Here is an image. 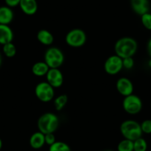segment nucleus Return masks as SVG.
<instances>
[{
  "mask_svg": "<svg viewBox=\"0 0 151 151\" xmlns=\"http://www.w3.org/2000/svg\"><path fill=\"white\" fill-rule=\"evenodd\" d=\"M138 49L137 42L131 37H122L118 40L114 45L115 54L122 59L133 57Z\"/></svg>",
  "mask_w": 151,
  "mask_h": 151,
  "instance_id": "nucleus-1",
  "label": "nucleus"
},
{
  "mask_svg": "<svg viewBox=\"0 0 151 151\" xmlns=\"http://www.w3.org/2000/svg\"><path fill=\"white\" fill-rule=\"evenodd\" d=\"M59 125V119L57 116L53 113H45L39 118L37 127L39 131L43 134L54 133Z\"/></svg>",
  "mask_w": 151,
  "mask_h": 151,
  "instance_id": "nucleus-2",
  "label": "nucleus"
},
{
  "mask_svg": "<svg viewBox=\"0 0 151 151\" xmlns=\"http://www.w3.org/2000/svg\"><path fill=\"white\" fill-rule=\"evenodd\" d=\"M120 132L124 139L133 142L142 137L143 134L140 124L134 120H126L123 122L120 125Z\"/></svg>",
  "mask_w": 151,
  "mask_h": 151,
  "instance_id": "nucleus-3",
  "label": "nucleus"
},
{
  "mask_svg": "<svg viewBox=\"0 0 151 151\" xmlns=\"http://www.w3.org/2000/svg\"><path fill=\"white\" fill-rule=\"evenodd\" d=\"M44 62L50 68H59L65 62L63 52L56 47H50L45 53Z\"/></svg>",
  "mask_w": 151,
  "mask_h": 151,
  "instance_id": "nucleus-4",
  "label": "nucleus"
},
{
  "mask_svg": "<svg viewBox=\"0 0 151 151\" xmlns=\"http://www.w3.org/2000/svg\"><path fill=\"white\" fill-rule=\"evenodd\" d=\"M87 42V35L83 30L74 28L70 30L65 36V42L68 46L79 48L85 45Z\"/></svg>",
  "mask_w": 151,
  "mask_h": 151,
  "instance_id": "nucleus-5",
  "label": "nucleus"
},
{
  "mask_svg": "<svg viewBox=\"0 0 151 151\" xmlns=\"http://www.w3.org/2000/svg\"><path fill=\"white\" fill-rule=\"evenodd\" d=\"M143 107L142 101L138 96L131 94L124 97L122 107L124 111L130 115H136L141 112Z\"/></svg>",
  "mask_w": 151,
  "mask_h": 151,
  "instance_id": "nucleus-6",
  "label": "nucleus"
},
{
  "mask_svg": "<svg viewBox=\"0 0 151 151\" xmlns=\"http://www.w3.org/2000/svg\"><path fill=\"white\" fill-rule=\"evenodd\" d=\"M34 92L36 98L42 102H49L54 97V88L47 82H42L37 84Z\"/></svg>",
  "mask_w": 151,
  "mask_h": 151,
  "instance_id": "nucleus-7",
  "label": "nucleus"
},
{
  "mask_svg": "<svg viewBox=\"0 0 151 151\" xmlns=\"http://www.w3.org/2000/svg\"><path fill=\"white\" fill-rule=\"evenodd\" d=\"M123 69L122 59L117 55H112L105 60L104 70L109 75H116Z\"/></svg>",
  "mask_w": 151,
  "mask_h": 151,
  "instance_id": "nucleus-8",
  "label": "nucleus"
},
{
  "mask_svg": "<svg viewBox=\"0 0 151 151\" xmlns=\"http://www.w3.org/2000/svg\"><path fill=\"white\" fill-rule=\"evenodd\" d=\"M46 79L53 88H60L64 83L63 74L59 68H50L46 74Z\"/></svg>",
  "mask_w": 151,
  "mask_h": 151,
  "instance_id": "nucleus-9",
  "label": "nucleus"
},
{
  "mask_svg": "<svg viewBox=\"0 0 151 151\" xmlns=\"http://www.w3.org/2000/svg\"><path fill=\"white\" fill-rule=\"evenodd\" d=\"M116 88L119 93L124 97L133 94L134 90L133 82L126 77L119 78L116 84Z\"/></svg>",
  "mask_w": 151,
  "mask_h": 151,
  "instance_id": "nucleus-10",
  "label": "nucleus"
},
{
  "mask_svg": "<svg viewBox=\"0 0 151 151\" xmlns=\"http://www.w3.org/2000/svg\"><path fill=\"white\" fill-rule=\"evenodd\" d=\"M130 5L133 12L142 16L149 12L150 2L148 0H130Z\"/></svg>",
  "mask_w": 151,
  "mask_h": 151,
  "instance_id": "nucleus-11",
  "label": "nucleus"
},
{
  "mask_svg": "<svg viewBox=\"0 0 151 151\" xmlns=\"http://www.w3.org/2000/svg\"><path fill=\"white\" fill-rule=\"evenodd\" d=\"M19 6L24 14L33 16L37 12L38 3L36 0H21Z\"/></svg>",
  "mask_w": 151,
  "mask_h": 151,
  "instance_id": "nucleus-12",
  "label": "nucleus"
},
{
  "mask_svg": "<svg viewBox=\"0 0 151 151\" xmlns=\"http://www.w3.org/2000/svg\"><path fill=\"white\" fill-rule=\"evenodd\" d=\"M14 40V32L7 24H0V45H4L12 42Z\"/></svg>",
  "mask_w": 151,
  "mask_h": 151,
  "instance_id": "nucleus-13",
  "label": "nucleus"
},
{
  "mask_svg": "<svg viewBox=\"0 0 151 151\" xmlns=\"http://www.w3.org/2000/svg\"><path fill=\"white\" fill-rule=\"evenodd\" d=\"M29 144L33 149L39 150L42 147L45 145V134L40 131H37L33 133L31 135L29 140Z\"/></svg>",
  "mask_w": 151,
  "mask_h": 151,
  "instance_id": "nucleus-14",
  "label": "nucleus"
},
{
  "mask_svg": "<svg viewBox=\"0 0 151 151\" xmlns=\"http://www.w3.org/2000/svg\"><path fill=\"white\" fill-rule=\"evenodd\" d=\"M14 14L11 8L8 6L0 7V24L9 25L14 19Z\"/></svg>",
  "mask_w": 151,
  "mask_h": 151,
  "instance_id": "nucleus-15",
  "label": "nucleus"
},
{
  "mask_svg": "<svg viewBox=\"0 0 151 151\" xmlns=\"http://www.w3.org/2000/svg\"><path fill=\"white\" fill-rule=\"evenodd\" d=\"M36 38L39 42L46 46L51 45L54 41L53 35L49 30H45V29H42L39 30L36 35Z\"/></svg>",
  "mask_w": 151,
  "mask_h": 151,
  "instance_id": "nucleus-16",
  "label": "nucleus"
},
{
  "mask_svg": "<svg viewBox=\"0 0 151 151\" xmlns=\"http://www.w3.org/2000/svg\"><path fill=\"white\" fill-rule=\"evenodd\" d=\"M49 70H50V68L45 62H36L33 64L31 68V71L33 75L38 76V77H42V76H46Z\"/></svg>",
  "mask_w": 151,
  "mask_h": 151,
  "instance_id": "nucleus-17",
  "label": "nucleus"
},
{
  "mask_svg": "<svg viewBox=\"0 0 151 151\" xmlns=\"http://www.w3.org/2000/svg\"><path fill=\"white\" fill-rule=\"evenodd\" d=\"M68 101V97L66 94H62V95H59V96L56 97L54 99V107L57 111H60L62 110L64 107H65V105L67 104Z\"/></svg>",
  "mask_w": 151,
  "mask_h": 151,
  "instance_id": "nucleus-18",
  "label": "nucleus"
},
{
  "mask_svg": "<svg viewBox=\"0 0 151 151\" xmlns=\"http://www.w3.org/2000/svg\"><path fill=\"white\" fill-rule=\"evenodd\" d=\"M2 52L8 58H13L17 54V47L13 42L2 45Z\"/></svg>",
  "mask_w": 151,
  "mask_h": 151,
  "instance_id": "nucleus-19",
  "label": "nucleus"
},
{
  "mask_svg": "<svg viewBox=\"0 0 151 151\" xmlns=\"http://www.w3.org/2000/svg\"><path fill=\"white\" fill-rule=\"evenodd\" d=\"M49 151H71L70 147L67 143L61 141H56L49 146Z\"/></svg>",
  "mask_w": 151,
  "mask_h": 151,
  "instance_id": "nucleus-20",
  "label": "nucleus"
},
{
  "mask_svg": "<svg viewBox=\"0 0 151 151\" xmlns=\"http://www.w3.org/2000/svg\"><path fill=\"white\" fill-rule=\"evenodd\" d=\"M118 151H133V142L124 139L117 145Z\"/></svg>",
  "mask_w": 151,
  "mask_h": 151,
  "instance_id": "nucleus-21",
  "label": "nucleus"
},
{
  "mask_svg": "<svg viewBox=\"0 0 151 151\" xmlns=\"http://www.w3.org/2000/svg\"><path fill=\"white\" fill-rule=\"evenodd\" d=\"M147 143L142 137L133 141V151H147Z\"/></svg>",
  "mask_w": 151,
  "mask_h": 151,
  "instance_id": "nucleus-22",
  "label": "nucleus"
},
{
  "mask_svg": "<svg viewBox=\"0 0 151 151\" xmlns=\"http://www.w3.org/2000/svg\"><path fill=\"white\" fill-rule=\"evenodd\" d=\"M141 22L147 30H151V14L148 12L141 16Z\"/></svg>",
  "mask_w": 151,
  "mask_h": 151,
  "instance_id": "nucleus-23",
  "label": "nucleus"
},
{
  "mask_svg": "<svg viewBox=\"0 0 151 151\" xmlns=\"http://www.w3.org/2000/svg\"><path fill=\"white\" fill-rule=\"evenodd\" d=\"M142 133L146 134L151 133V119H146L140 124Z\"/></svg>",
  "mask_w": 151,
  "mask_h": 151,
  "instance_id": "nucleus-24",
  "label": "nucleus"
},
{
  "mask_svg": "<svg viewBox=\"0 0 151 151\" xmlns=\"http://www.w3.org/2000/svg\"><path fill=\"white\" fill-rule=\"evenodd\" d=\"M122 64H123V68H125L127 70L132 69L134 66V59L133 57H127L122 59Z\"/></svg>",
  "mask_w": 151,
  "mask_h": 151,
  "instance_id": "nucleus-25",
  "label": "nucleus"
},
{
  "mask_svg": "<svg viewBox=\"0 0 151 151\" xmlns=\"http://www.w3.org/2000/svg\"><path fill=\"white\" fill-rule=\"evenodd\" d=\"M45 141L46 145H49V146H50L56 142V137H55L53 133H47V134L45 135Z\"/></svg>",
  "mask_w": 151,
  "mask_h": 151,
  "instance_id": "nucleus-26",
  "label": "nucleus"
},
{
  "mask_svg": "<svg viewBox=\"0 0 151 151\" xmlns=\"http://www.w3.org/2000/svg\"><path fill=\"white\" fill-rule=\"evenodd\" d=\"M20 1L21 0H5L6 5L10 7V8H14V7L19 6Z\"/></svg>",
  "mask_w": 151,
  "mask_h": 151,
  "instance_id": "nucleus-27",
  "label": "nucleus"
},
{
  "mask_svg": "<svg viewBox=\"0 0 151 151\" xmlns=\"http://www.w3.org/2000/svg\"><path fill=\"white\" fill-rule=\"evenodd\" d=\"M147 50L148 54L151 57V38L150 39V40L147 42Z\"/></svg>",
  "mask_w": 151,
  "mask_h": 151,
  "instance_id": "nucleus-28",
  "label": "nucleus"
},
{
  "mask_svg": "<svg viewBox=\"0 0 151 151\" xmlns=\"http://www.w3.org/2000/svg\"><path fill=\"white\" fill-rule=\"evenodd\" d=\"M2 54H1V53H0V67H1V65H2Z\"/></svg>",
  "mask_w": 151,
  "mask_h": 151,
  "instance_id": "nucleus-29",
  "label": "nucleus"
},
{
  "mask_svg": "<svg viewBox=\"0 0 151 151\" xmlns=\"http://www.w3.org/2000/svg\"><path fill=\"white\" fill-rule=\"evenodd\" d=\"M2 147V139H0V150H1Z\"/></svg>",
  "mask_w": 151,
  "mask_h": 151,
  "instance_id": "nucleus-30",
  "label": "nucleus"
},
{
  "mask_svg": "<svg viewBox=\"0 0 151 151\" xmlns=\"http://www.w3.org/2000/svg\"><path fill=\"white\" fill-rule=\"evenodd\" d=\"M148 65H149L150 68H151V59H150L149 62H148Z\"/></svg>",
  "mask_w": 151,
  "mask_h": 151,
  "instance_id": "nucleus-31",
  "label": "nucleus"
},
{
  "mask_svg": "<svg viewBox=\"0 0 151 151\" xmlns=\"http://www.w3.org/2000/svg\"><path fill=\"white\" fill-rule=\"evenodd\" d=\"M103 151H113V150H103Z\"/></svg>",
  "mask_w": 151,
  "mask_h": 151,
  "instance_id": "nucleus-32",
  "label": "nucleus"
},
{
  "mask_svg": "<svg viewBox=\"0 0 151 151\" xmlns=\"http://www.w3.org/2000/svg\"><path fill=\"white\" fill-rule=\"evenodd\" d=\"M150 107H151V102H150Z\"/></svg>",
  "mask_w": 151,
  "mask_h": 151,
  "instance_id": "nucleus-33",
  "label": "nucleus"
}]
</instances>
